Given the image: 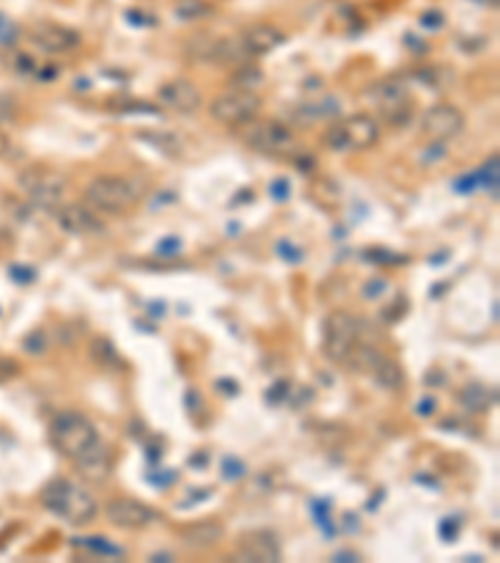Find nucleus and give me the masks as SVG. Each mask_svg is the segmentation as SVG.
Masks as SVG:
<instances>
[{"label":"nucleus","instance_id":"20e7f679","mask_svg":"<svg viewBox=\"0 0 500 563\" xmlns=\"http://www.w3.org/2000/svg\"><path fill=\"white\" fill-rule=\"evenodd\" d=\"M378 123L370 116H353L335 121L325 133V146L333 151H363L378 143Z\"/></svg>","mask_w":500,"mask_h":563},{"label":"nucleus","instance_id":"dca6fc26","mask_svg":"<svg viewBox=\"0 0 500 563\" xmlns=\"http://www.w3.org/2000/svg\"><path fill=\"white\" fill-rule=\"evenodd\" d=\"M58 223L70 236H88V233H98L103 228L98 218H95V213H90L85 206H75V203L65 206L58 213Z\"/></svg>","mask_w":500,"mask_h":563},{"label":"nucleus","instance_id":"1a4fd4ad","mask_svg":"<svg viewBox=\"0 0 500 563\" xmlns=\"http://www.w3.org/2000/svg\"><path fill=\"white\" fill-rule=\"evenodd\" d=\"M373 103L388 123H403L413 113V101L400 83L388 81L373 88Z\"/></svg>","mask_w":500,"mask_h":563},{"label":"nucleus","instance_id":"4468645a","mask_svg":"<svg viewBox=\"0 0 500 563\" xmlns=\"http://www.w3.org/2000/svg\"><path fill=\"white\" fill-rule=\"evenodd\" d=\"M25 188H28V193L35 198V201L48 203L50 206V203L60 201L65 183L55 171H45V168H40V171L30 173L28 181H25Z\"/></svg>","mask_w":500,"mask_h":563},{"label":"nucleus","instance_id":"aec40b11","mask_svg":"<svg viewBox=\"0 0 500 563\" xmlns=\"http://www.w3.org/2000/svg\"><path fill=\"white\" fill-rule=\"evenodd\" d=\"M260 83H263V71H260V68L245 66L235 73V86H238V91H250V88L260 86Z\"/></svg>","mask_w":500,"mask_h":563},{"label":"nucleus","instance_id":"f03ea898","mask_svg":"<svg viewBox=\"0 0 500 563\" xmlns=\"http://www.w3.org/2000/svg\"><path fill=\"white\" fill-rule=\"evenodd\" d=\"M45 508H50L53 513L63 516L70 523H88L98 516V503L90 496L85 488L75 486V483L58 478L50 483L43 493Z\"/></svg>","mask_w":500,"mask_h":563},{"label":"nucleus","instance_id":"2eb2a0df","mask_svg":"<svg viewBox=\"0 0 500 563\" xmlns=\"http://www.w3.org/2000/svg\"><path fill=\"white\" fill-rule=\"evenodd\" d=\"M283 41H285L283 33H280L275 26H265V23L250 26L248 31L243 33V38H240V43H243V48L248 51V56H265V53L275 51Z\"/></svg>","mask_w":500,"mask_h":563},{"label":"nucleus","instance_id":"6ab92c4d","mask_svg":"<svg viewBox=\"0 0 500 563\" xmlns=\"http://www.w3.org/2000/svg\"><path fill=\"white\" fill-rule=\"evenodd\" d=\"M210 13H213V6H208L205 0H175V16L180 21H200Z\"/></svg>","mask_w":500,"mask_h":563},{"label":"nucleus","instance_id":"a211bd4d","mask_svg":"<svg viewBox=\"0 0 500 563\" xmlns=\"http://www.w3.org/2000/svg\"><path fill=\"white\" fill-rule=\"evenodd\" d=\"M373 376H375V381H378V386L388 388V391H398V388H403V383H405L403 366H400L395 358H388V356L380 358L378 366L373 368Z\"/></svg>","mask_w":500,"mask_h":563},{"label":"nucleus","instance_id":"7ed1b4c3","mask_svg":"<svg viewBox=\"0 0 500 563\" xmlns=\"http://www.w3.org/2000/svg\"><path fill=\"white\" fill-rule=\"evenodd\" d=\"M143 196V186L133 178L100 176L85 188V201L93 208L105 213H125L135 206Z\"/></svg>","mask_w":500,"mask_h":563},{"label":"nucleus","instance_id":"f3484780","mask_svg":"<svg viewBox=\"0 0 500 563\" xmlns=\"http://www.w3.org/2000/svg\"><path fill=\"white\" fill-rule=\"evenodd\" d=\"M223 526L218 521H200L193 523L190 528L183 531V541L185 546L190 548H210L223 538Z\"/></svg>","mask_w":500,"mask_h":563},{"label":"nucleus","instance_id":"ddd939ff","mask_svg":"<svg viewBox=\"0 0 500 563\" xmlns=\"http://www.w3.org/2000/svg\"><path fill=\"white\" fill-rule=\"evenodd\" d=\"M30 36L48 53H65L80 46L78 33L65 26H58V23H38V26H33Z\"/></svg>","mask_w":500,"mask_h":563},{"label":"nucleus","instance_id":"9b49d317","mask_svg":"<svg viewBox=\"0 0 500 563\" xmlns=\"http://www.w3.org/2000/svg\"><path fill=\"white\" fill-rule=\"evenodd\" d=\"M158 101L178 113H195L203 106V93H200V88L193 81L175 78V81H168L160 86Z\"/></svg>","mask_w":500,"mask_h":563},{"label":"nucleus","instance_id":"423d86ee","mask_svg":"<svg viewBox=\"0 0 500 563\" xmlns=\"http://www.w3.org/2000/svg\"><path fill=\"white\" fill-rule=\"evenodd\" d=\"M260 98L255 96L253 91H230L223 93V96L215 98L210 103V113L218 123H225V126H243L248 123L250 118H255L260 113Z\"/></svg>","mask_w":500,"mask_h":563},{"label":"nucleus","instance_id":"0eeeda50","mask_svg":"<svg viewBox=\"0 0 500 563\" xmlns=\"http://www.w3.org/2000/svg\"><path fill=\"white\" fill-rule=\"evenodd\" d=\"M358 343V321L345 311H333L325 321V343L323 351L333 361L343 363L353 346Z\"/></svg>","mask_w":500,"mask_h":563},{"label":"nucleus","instance_id":"f8f14e48","mask_svg":"<svg viewBox=\"0 0 500 563\" xmlns=\"http://www.w3.org/2000/svg\"><path fill=\"white\" fill-rule=\"evenodd\" d=\"M283 551L280 543L275 541V536L270 531H253L248 536H243L238 546V558L243 561H258V563H273L280 561Z\"/></svg>","mask_w":500,"mask_h":563},{"label":"nucleus","instance_id":"6e6552de","mask_svg":"<svg viewBox=\"0 0 500 563\" xmlns=\"http://www.w3.org/2000/svg\"><path fill=\"white\" fill-rule=\"evenodd\" d=\"M463 128H465L463 113H460L455 106H448V103L430 106L428 111L423 113V121H420V133L433 143L450 141V138L458 136Z\"/></svg>","mask_w":500,"mask_h":563},{"label":"nucleus","instance_id":"9d476101","mask_svg":"<svg viewBox=\"0 0 500 563\" xmlns=\"http://www.w3.org/2000/svg\"><path fill=\"white\" fill-rule=\"evenodd\" d=\"M108 518L113 526L118 528H145L150 523H155L160 518V513L155 508H148L145 503L133 501V498H115V501L108 503Z\"/></svg>","mask_w":500,"mask_h":563},{"label":"nucleus","instance_id":"39448f33","mask_svg":"<svg viewBox=\"0 0 500 563\" xmlns=\"http://www.w3.org/2000/svg\"><path fill=\"white\" fill-rule=\"evenodd\" d=\"M240 138L248 143L250 148L260 153H270V156H285L295 148V136L288 126L278 121H258L250 118L248 123L240 126Z\"/></svg>","mask_w":500,"mask_h":563},{"label":"nucleus","instance_id":"f257e3e1","mask_svg":"<svg viewBox=\"0 0 500 563\" xmlns=\"http://www.w3.org/2000/svg\"><path fill=\"white\" fill-rule=\"evenodd\" d=\"M53 441L55 446L60 448V453L73 458V461L78 463L80 471H83L88 478L100 481V478L108 476L110 471L108 451H105L95 426L83 416V413H75V411L58 413L53 421Z\"/></svg>","mask_w":500,"mask_h":563},{"label":"nucleus","instance_id":"412c9836","mask_svg":"<svg viewBox=\"0 0 500 563\" xmlns=\"http://www.w3.org/2000/svg\"><path fill=\"white\" fill-rule=\"evenodd\" d=\"M85 541H88V543H85V546H88L90 551L108 553V556H110V553H113V556H120V553H123V551H120V548H115V546H110V543H105V538H85Z\"/></svg>","mask_w":500,"mask_h":563}]
</instances>
